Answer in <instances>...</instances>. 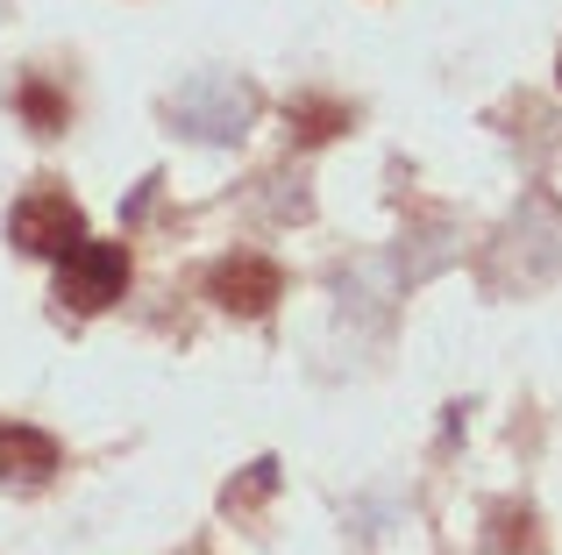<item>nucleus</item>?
I'll return each mask as SVG.
<instances>
[{
    "instance_id": "f257e3e1",
    "label": "nucleus",
    "mask_w": 562,
    "mask_h": 555,
    "mask_svg": "<svg viewBox=\"0 0 562 555\" xmlns=\"http://www.w3.org/2000/svg\"><path fill=\"white\" fill-rule=\"evenodd\" d=\"M171 122L200 143H243L249 122H257V93L228 71H200L186 93H171Z\"/></svg>"
},
{
    "instance_id": "f03ea898",
    "label": "nucleus",
    "mask_w": 562,
    "mask_h": 555,
    "mask_svg": "<svg viewBox=\"0 0 562 555\" xmlns=\"http://www.w3.org/2000/svg\"><path fill=\"white\" fill-rule=\"evenodd\" d=\"M128 292V250L122 242H79L71 257H57V299L71 314H108Z\"/></svg>"
},
{
    "instance_id": "7ed1b4c3",
    "label": "nucleus",
    "mask_w": 562,
    "mask_h": 555,
    "mask_svg": "<svg viewBox=\"0 0 562 555\" xmlns=\"http://www.w3.org/2000/svg\"><path fill=\"white\" fill-rule=\"evenodd\" d=\"M8 236H14V250L22 257H71L86 242V214L71 207L65 193H22L14 200V214H8Z\"/></svg>"
},
{
    "instance_id": "20e7f679",
    "label": "nucleus",
    "mask_w": 562,
    "mask_h": 555,
    "mask_svg": "<svg viewBox=\"0 0 562 555\" xmlns=\"http://www.w3.org/2000/svg\"><path fill=\"white\" fill-rule=\"evenodd\" d=\"M206 292H214L221 314H243V320H263L278 299H285V271L271 264V257H221L214 278H206Z\"/></svg>"
},
{
    "instance_id": "39448f33",
    "label": "nucleus",
    "mask_w": 562,
    "mask_h": 555,
    "mask_svg": "<svg viewBox=\"0 0 562 555\" xmlns=\"http://www.w3.org/2000/svg\"><path fill=\"white\" fill-rule=\"evenodd\" d=\"M50 471H57V442L43 428H0V485L36 491L50 485Z\"/></svg>"
},
{
    "instance_id": "423d86ee",
    "label": "nucleus",
    "mask_w": 562,
    "mask_h": 555,
    "mask_svg": "<svg viewBox=\"0 0 562 555\" xmlns=\"http://www.w3.org/2000/svg\"><path fill=\"white\" fill-rule=\"evenodd\" d=\"M14 100H22V114H29V128H36V136H57V128H65V114H71L43 79H22V93H14Z\"/></svg>"
},
{
    "instance_id": "0eeeda50",
    "label": "nucleus",
    "mask_w": 562,
    "mask_h": 555,
    "mask_svg": "<svg viewBox=\"0 0 562 555\" xmlns=\"http://www.w3.org/2000/svg\"><path fill=\"white\" fill-rule=\"evenodd\" d=\"M292 122H300L306 143H328L335 128H349V114H342V107H292Z\"/></svg>"
},
{
    "instance_id": "6e6552de",
    "label": "nucleus",
    "mask_w": 562,
    "mask_h": 555,
    "mask_svg": "<svg viewBox=\"0 0 562 555\" xmlns=\"http://www.w3.org/2000/svg\"><path fill=\"white\" fill-rule=\"evenodd\" d=\"M555 79H562V57H555Z\"/></svg>"
}]
</instances>
